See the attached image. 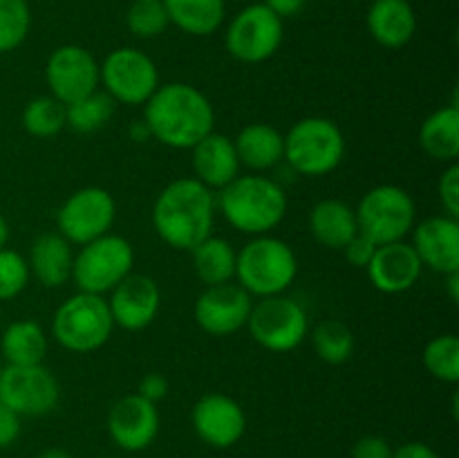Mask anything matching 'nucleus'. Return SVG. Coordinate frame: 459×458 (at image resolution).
I'll list each match as a JSON object with an SVG mask.
<instances>
[{
    "label": "nucleus",
    "mask_w": 459,
    "mask_h": 458,
    "mask_svg": "<svg viewBox=\"0 0 459 458\" xmlns=\"http://www.w3.org/2000/svg\"><path fill=\"white\" fill-rule=\"evenodd\" d=\"M21 436V416L0 402V449L12 447Z\"/></svg>",
    "instance_id": "obj_41"
},
{
    "label": "nucleus",
    "mask_w": 459,
    "mask_h": 458,
    "mask_svg": "<svg viewBox=\"0 0 459 458\" xmlns=\"http://www.w3.org/2000/svg\"><path fill=\"white\" fill-rule=\"evenodd\" d=\"M251 337L258 346L272 353H290L299 348L309 332L307 313L299 301L285 295L264 296L251 305L249 321Z\"/></svg>",
    "instance_id": "obj_9"
},
{
    "label": "nucleus",
    "mask_w": 459,
    "mask_h": 458,
    "mask_svg": "<svg viewBox=\"0 0 459 458\" xmlns=\"http://www.w3.org/2000/svg\"><path fill=\"white\" fill-rule=\"evenodd\" d=\"M309 232L323 247L343 250L359 233L357 214L348 202L325 198L309 211Z\"/></svg>",
    "instance_id": "obj_25"
},
{
    "label": "nucleus",
    "mask_w": 459,
    "mask_h": 458,
    "mask_svg": "<svg viewBox=\"0 0 459 458\" xmlns=\"http://www.w3.org/2000/svg\"><path fill=\"white\" fill-rule=\"evenodd\" d=\"M61 386L45 364L9 366L0 375V402L21 418L48 416L56 409Z\"/></svg>",
    "instance_id": "obj_12"
},
{
    "label": "nucleus",
    "mask_w": 459,
    "mask_h": 458,
    "mask_svg": "<svg viewBox=\"0 0 459 458\" xmlns=\"http://www.w3.org/2000/svg\"><path fill=\"white\" fill-rule=\"evenodd\" d=\"M393 458H439V454L435 452L430 445L420 443V440H412V443L402 445L393 452Z\"/></svg>",
    "instance_id": "obj_42"
},
{
    "label": "nucleus",
    "mask_w": 459,
    "mask_h": 458,
    "mask_svg": "<svg viewBox=\"0 0 459 458\" xmlns=\"http://www.w3.org/2000/svg\"><path fill=\"white\" fill-rule=\"evenodd\" d=\"M130 139H134V142H146V139H152L146 121L142 119V121H137V124L130 126Z\"/></svg>",
    "instance_id": "obj_44"
},
{
    "label": "nucleus",
    "mask_w": 459,
    "mask_h": 458,
    "mask_svg": "<svg viewBox=\"0 0 459 458\" xmlns=\"http://www.w3.org/2000/svg\"><path fill=\"white\" fill-rule=\"evenodd\" d=\"M424 366L435 380L459 382V339L453 332L433 337L424 348Z\"/></svg>",
    "instance_id": "obj_33"
},
{
    "label": "nucleus",
    "mask_w": 459,
    "mask_h": 458,
    "mask_svg": "<svg viewBox=\"0 0 459 458\" xmlns=\"http://www.w3.org/2000/svg\"><path fill=\"white\" fill-rule=\"evenodd\" d=\"M233 144L240 164L251 171H269L285 160V135L272 124L255 121L245 126Z\"/></svg>",
    "instance_id": "obj_24"
},
{
    "label": "nucleus",
    "mask_w": 459,
    "mask_h": 458,
    "mask_svg": "<svg viewBox=\"0 0 459 458\" xmlns=\"http://www.w3.org/2000/svg\"><path fill=\"white\" fill-rule=\"evenodd\" d=\"M368 31L385 49H399L417 31L415 9L408 0H375L368 9Z\"/></svg>",
    "instance_id": "obj_22"
},
{
    "label": "nucleus",
    "mask_w": 459,
    "mask_h": 458,
    "mask_svg": "<svg viewBox=\"0 0 459 458\" xmlns=\"http://www.w3.org/2000/svg\"><path fill=\"white\" fill-rule=\"evenodd\" d=\"M134 393L142 395L148 402L157 404L160 400H164L166 395H169V380H166L161 373H148V375L142 377V382H139Z\"/></svg>",
    "instance_id": "obj_40"
},
{
    "label": "nucleus",
    "mask_w": 459,
    "mask_h": 458,
    "mask_svg": "<svg viewBox=\"0 0 459 458\" xmlns=\"http://www.w3.org/2000/svg\"><path fill=\"white\" fill-rule=\"evenodd\" d=\"M133 265L134 250L130 241L110 232L81 245L72 263V281L76 283L79 292L103 296L133 272Z\"/></svg>",
    "instance_id": "obj_8"
},
{
    "label": "nucleus",
    "mask_w": 459,
    "mask_h": 458,
    "mask_svg": "<svg viewBox=\"0 0 459 458\" xmlns=\"http://www.w3.org/2000/svg\"><path fill=\"white\" fill-rule=\"evenodd\" d=\"M103 458H115V456H103Z\"/></svg>",
    "instance_id": "obj_50"
},
{
    "label": "nucleus",
    "mask_w": 459,
    "mask_h": 458,
    "mask_svg": "<svg viewBox=\"0 0 459 458\" xmlns=\"http://www.w3.org/2000/svg\"><path fill=\"white\" fill-rule=\"evenodd\" d=\"M110 308L115 326L137 332L151 326L161 308V290L148 274L130 272L121 283L110 290Z\"/></svg>",
    "instance_id": "obj_16"
},
{
    "label": "nucleus",
    "mask_w": 459,
    "mask_h": 458,
    "mask_svg": "<svg viewBox=\"0 0 459 458\" xmlns=\"http://www.w3.org/2000/svg\"><path fill=\"white\" fill-rule=\"evenodd\" d=\"M45 355H48V335L34 319H18L3 330L0 357L9 366L43 364Z\"/></svg>",
    "instance_id": "obj_26"
},
{
    "label": "nucleus",
    "mask_w": 459,
    "mask_h": 458,
    "mask_svg": "<svg viewBox=\"0 0 459 458\" xmlns=\"http://www.w3.org/2000/svg\"><path fill=\"white\" fill-rule=\"evenodd\" d=\"M251 295L242 290L238 283H220V286L204 287L193 305L195 321L206 335L229 337L233 332L247 328L251 313Z\"/></svg>",
    "instance_id": "obj_15"
},
{
    "label": "nucleus",
    "mask_w": 459,
    "mask_h": 458,
    "mask_svg": "<svg viewBox=\"0 0 459 458\" xmlns=\"http://www.w3.org/2000/svg\"><path fill=\"white\" fill-rule=\"evenodd\" d=\"M74 251L58 232H45L36 236L30 250V274L45 287H61L72 278Z\"/></svg>",
    "instance_id": "obj_23"
},
{
    "label": "nucleus",
    "mask_w": 459,
    "mask_h": 458,
    "mask_svg": "<svg viewBox=\"0 0 459 458\" xmlns=\"http://www.w3.org/2000/svg\"><path fill=\"white\" fill-rule=\"evenodd\" d=\"M411 245L424 268L444 277L459 272V220L453 216H430L415 223Z\"/></svg>",
    "instance_id": "obj_19"
},
{
    "label": "nucleus",
    "mask_w": 459,
    "mask_h": 458,
    "mask_svg": "<svg viewBox=\"0 0 459 458\" xmlns=\"http://www.w3.org/2000/svg\"><path fill=\"white\" fill-rule=\"evenodd\" d=\"M39 458H74L72 456L67 449H61V447H49V449H43V452L39 454Z\"/></svg>",
    "instance_id": "obj_46"
},
{
    "label": "nucleus",
    "mask_w": 459,
    "mask_h": 458,
    "mask_svg": "<svg viewBox=\"0 0 459 458\" xmlns=\"http://www.w3.org/2000/svg\"><path fill=\"white\" fill-rule=\"evenodd\" d=\"M420 146L429 157L453 164L459 155V108L455 103L437 108L420 128Z\"/></svg>",
    "instance_id": "obj_27"
},
{
    "label": "nucleus",
    "mask_w": 459,
    "mask_h": 458,
    "mask_svg": "<svg viewBox=\"0 0 459 458\" xmlns=\"http://www.w3.org/2000/svg\"><path fill=\"white\" fill-rule=\"evenodd\" d=\"M9 223H7V218H4L3 214H0V250H3V247H7V242H9Z\"/></svg>",
    "instance_id": "obj_47"
},
{
    "label": "nucleus",
    "mask_w": 459,
    "mask_h": 458,
    "mask_svg": "<svg viewBox=\"0 0 459 458\" xmlns=\"http://www.w3.org/2000/svg\"><path fill=\"white\" fill-rule=\"evenodd\" d=\"M30 265L16 250H0V301H12L21 295L30 283Z\"/></svg>",
    "instance_id": "obj_36"
},
{
    "label": "nucleus",
    "mask_w": 459,
    "mask_h": 458,
    "mask_svg": "<svg viewBox=\"0 0 459 458\" xmlns=\"http://www.w3.org/2000/svg\"><path fill=\"white\" fill-rule=\"evenodd\" d=\"M169 21L191 36H209L222 27L227 16L224 0H161Z\"/></svg>",
    "instance_id": "obj_28"
},
{
    "label": "nucleus",
    "mask_w": 459,
    "mask_h": 458,
    "mask_svg": "<svg viewBox=\"0 0 459 458\" xmlns=\"http://www.w3.org/2000/svg\"><path fill=\"white\" fill-rule=\"evenodd\" d=\"M3 368H4V362H3V357H0V375H3Z\"/></svg>",
    "instance_id": "obj_48"
},
{
    "label": "nucleus",
    "mask_w": 459,
    "mask_h": 458,
    "mask_svg": "<svg viewBox=\"0 0 459 458\" xmlns=\"http://www.w3.org/2000/svg\"><path fill=\"white\" fill-rule=\"evenodd\" d=\"M236 256L238 251L233 250L231 242L213 236V233L191 250L193 269H195L197 278L204 283V287L233 281L236 278Z\"/></svg>",
    "instance_id": "obj_29"
},
{
    "label": "nucleus",
    "mask_w": 459,
    "mask_h": 458,
    "mask_svg": "<svg viewBox=\"0 0 459 458\" xmlns=\"http://www.w3.org/2000/svg\"><path fill=\"white\" fill-rule=\"evenodd\" d=\"M117 101L106 92L97 88L94 92L76 99L65 106V126H70L74 133L90 135L108 126V121L115 115Z\"/></svg>",
    "instance_id": "obj_30"
},
{
    "label": "nucleus",
    "mask_w": 459,
    "mask_h": 458,
    "mask_svg": "<svg viewBox=\"0 0 459 458\" xmlns=\"http://www.w3.org/2000/svg\"><path fill=\"white\" fill-rule=\"evenodd\" d=\"M191 164L197 182L204 187L224 189L229 182L240 175V160H238L236 144L222 133H209L204 139L191 148Z\"/></svg>",
    "instance_id": "obj_21"
},
{
    "label": "nucleus",
    "mask_w": 459,
    "mask_h": 458,
    "mask_svg": "<svg viewBox=\"0 0 459 458\" xmlns=\"http://www.w3.org/2000/svg\"><path fill=\"white\" fill-rule=\"evenodd\" d=\"M197 438L215 449H229L245 436V409L224 393H206L195 402L191 413Z\"/></svg>",
    "instance_id": "obj_18"
},
{
    "label": "nucleus",
    "mask_w": 459,
    "mask_h": 458,
    "mask_svg": "<svg viewBox=\"0 0 459 458\" xmlns=\"http://www.w3.org/2000/svg\"><path fill=\"white\" fill-rule=\"evenodd\" d=\"M126 25L137 39H155L164 34L170 21L161 0H133L126 13Z\"/></svg>",
    "instance_id": "obj_35"
},
{
    "label": "nucleus",
    "mask_w": 459,
    "mask_h": 458,
    "mask_svg": "<svg viewBox=\"0 0 459 458\" xmlns=\"http://www.w3.org/2000/svg\"><path fill=\"white\" fill-rule=\"evenodd\" d=\"M345 157L343 130L327 117H305L285 135V160L305 178H323Z\"/></svg>",
    "instance_id": "obj_5"
},
{
    "label": "nucleus",
    "mask_w": 459,
    "mask_h": 458,
    "mask_svg": "<svg viewBox=\"0 0 459 458\" xmlns=\"http://www.w3.org/2000/svg\"><path fill=\"white\" fill-rule=\"evenodd\" d=\"M359 233L370 238L375 245L406 241L417 220V207L411 193L397 184H379L359 200Z\"/></svg>",
    "instance_id": "obj_7"
},
{
    "label": "nucleus",
    "mask_w": 459,
    "mask_h": 458,
    "mask_svg": "<svg viewBox=\"0 0 459 458\" xmlns=\"http://www.w3.org/2000/svg\"><path fill=\"white\" fill-rule=\"evenodd\" d=\"M263 4L282 21V18H291L303 12L307 0H263Z\"/></svg>",
    "instance_id": "obj_43"
},
{
    "label": "nucleus",
    "mask_w": 459,
    "mask_h": 458,
    "mask_svg": "<svg viewBox=\"0 0 459 458\" xmlns=\"http://www.w3.org/2000/svg\"><path fill=\"white\" fill-rule=\"evenodd\" d=\"M45 81L49 92L61 103H72L101 85L99 63L90 49L81 45H61L45 63Z\"/></svg>",
    "instance_id": "obj_14"
},
{
    "label": "nucleus",
    "mask_w": 459,
    "mask_h": 458,
    "mask_svg": "<svg viewBox=\"0 0 459 458\" xmlns=\"http://www.w3.org/2000/svg\"><path fill=\"white\" fill-rule=\"evenodd\" d=\"M21 121L22 128L31 137H54L65 128V103L54 99L52 94H40V97L27 101V106L22 108Z\"/></svg>",
    "instance_id": "obj_32"
},
{
    "label": "nucleus",
    "mask_w": 459,
    "mask_h": 458,
    "mask_svg": "<svg viewBox=\"0 0 459 458\" xmlns=\"http://www.w3.org/2000/svg\"><path fill=\"white\" fill-rule=\"evenodd\" d=\"M115 330L108 301L101 295L76 292L63 301L52 319V337L70 353H94Z\"/></svg>",
    "instance_id": "obj_6"
},
{
    "label": "nucleus",
    "mask_w": 459,
    "mask_h": 458,
    "mask_svg": "<svg viewBox=\"0 0 459 458\" xmlns=\"http://www.w3.org/2000/svg\"><path fill=\"white\" fill-rule=\"evenodd\" d=\"M282 34L281 18L263 3H254L229 22L227 49L242 63H263L281 49Z\"/></svg>",
    "instance_id": "obj_13"
},
{
    "label": "nucleus",
    "mask_w": 459,
    "mask_h": 458,
    "mask_svg": "<svg viewBox=\"0 0 459 458\" xmlns=\"http://www.w3.org/2000/svg\"><path fill=\"white\" fill-rule=\"evenodd\" d=\"M299 274V259L290 242L276 236H254L236 256V278L251 296L282 295Z\"/></svg>",
    "instance_id": "obj_4"
},
{
    "label": "nucleus",
    "mask_w": 459,
    "mask_h": 458,
    "mask_svg": "<svg viewBox=\"0 0 459 458\" xmlns=\"http://www.w3.org/2000/svg\"><path fill=\"white\" fill-rule=\"evenodd\" d=\"M312 346L327 364H343L354 353V332L341 319H323L312 330Z\"/></svg>",
    "instance_id": "obj_31"
},
{
    "label": "nucleus",
    "mask_w": 459,
    "mask_h": 458,
    "mask_svg": "<svg viewBox=\"0 0 459 458\" xmlns=\"http://www.w3.org/2000/svg\"><path fill=\"white\" fill-rule=\"evenodd\" d=\"M31 30V9L27 0H0V54L21 48Z\"/></svg>",
    "instance_id": "obj_34"
},
{
    "label": "nucleus",
    "mask_w": 459,
    "mask_h": 458,
    "mask_svg": "<svg viewBox=\"0 0 459 458\" xmlns=\"http://www.w3.org/2000/svg\"><path fill=\"white\" fill-rule=\"evenodd\" d=\"M0 321H3V313H0Z\"/></svg>",
    "instance_id": "obj_49"
},
{
    "label": "nucleus",
    "mask_w": 459,
    "mask_h": 458,
    "mask_svg": "<svg viewBox=\"0 0 459 458\" xmlns=\"http://www.w3.org/2000/svg\"><path fill=\"white\" fill-rule=\"evenodd\" d=\"M439 200H442V207L446 209V216H453V218H459V166L457 162L446 166V171L442 173L437 184Z\"/></svg>",
    "instance_id": "obj_37"
},
{
    "label": "nucleus",
    "mask_w": 459,
    "mask_h": 458,
    "mask_svg": "<svg viewBox=\"0 0 459 458\" xmlns=\"http://www.w3.org/2000/svg\"><path fill=\"white\" fill-rule=\"evenodd\" d=\"M446 292H448V296H451L453 304H457L459 301V272L446 274Z\"/></svg>",
    "instance_id": "obj_45"
},
{
    "label": "nucleus",
    "mask_w": 459,
    "mask_h": 458,
    "mask_svg": "<svg viewBox=\"0 0 459 458\" xmlns=\"http://www.w3.org/2000/svg\"><path fill=\"white\" fill-rule=\"evenodd\" d=\"M393 445L384 436H363L354 443L352 458H393Z\"/></svg>",
    "instance_id": "obj_39"
},
{
    "label": "nucleus",
    "mask_w": 459,
    "mask_h": 458,
    "mask_svg": "<svg viewBox=\"0 0 459 458\" xmlns=\"http://www.w3.org/2000/svg\"><path fill=\"white\" fill-rule=\"evenodd\" d=\"M117 202L103 187H83L72 193L56 214V232L70 245H85L110 233Z\"/></svg>",
    "instance_id": "obj_11"
},
{
    "label": "nucleus",
    "mask_w": 459,
    "mask_h": 458,
    "mask_svg": "<svg viewBox=\"0 0 459 458\" xmlns=\"http://www.w3.org/2000/svg\"><path fill=\"white\" fill-rule=\"evenodd\" d=\"M101 85L117 103L143 106L151 94L160 88V70L146 52L137 48L112 49L103 63Z\"/></svg>",
    "instance_id": "obj_10"
},
{
    "label": "nucleus",
    "mask_w": 459,
    "mask_h": 458,
    "mask_svg": "<svg viewBox=\"0 0 459 458\" xmlns=\"http://www.w3.org/2000/svg\"><path fill=\"white\" fill-rule=\"evenodd\" d=\"M218 211L233 229L249 236L273 232L287 216V196L276 180L267 175H238L220 189Z\"/></svg>",
    "instance_id": "obj_3"
},
{
    "label": "nucleus",
    "mask_w": 459,
    "mask_h": 458,
    "mask_svg": "<svg viewBox=\"0 0 459 458\" xmlns=\"http://www.w3.org/2000/svg\"><path fill=\"white\" fill-rule=\"evenodd\" d=\"M215 193L195 178H178L166 184L152 205V227L173 250L191 251L213 233Z\"/></svg>",
    "instance_id": "obj_2"
},
{
    "label": "nucleus",
    "mask_w": 459,
    "mask_h": 458,
    "mask_svg": "<svg viewBox=\"0 0 459 458\" xmlns=\"http://www.w3.org/2000/svg\"><path fill=\"white\" fill-rule=\"evenodd\" d=\"M366 269L377 290L384 295H402L417 286L424 265L411 242L397 241L377 247Z\"/></svg>",
    "instance_id": "obj_20"
},
{
    "label": "nucleus",
    "mask_w": 459,
    "mask_h": 458,
    "mask_svg": "<svg viewBox=\"0 0 459 458\" xmlns=\"http://www.w3.org/2000/svg\"><path fill=\"white\" fill-rule=\"evenodd\" d=\"M377 247L379 245H375L370 238H366L363 233H357V236H354L341 251H343L345 260H348L350 265H354V268H368V263H370L372 256H375Z\"/></svg>",
    "instance_id": "obj_38"
},
{
    "label": "nucleus",
    "mask_w": 459,
    "mask_h": 458,
    "mask_svg": "<svg viewBox=\"0 0 459 458\" xmlns=\"http://www.w3.org/2000/svg\"><path fill=\"white\" fill-rule=\"evenodd\" d=\"M108 434L112 443L124 452H143L155 443L160 434V411L157 404L142 395L128 393L112 404L108 413Z\"/></svg>",
    "instance_id": "obj_17"
},
{
    "label": "nucleus",
    "mask_w": 459,
    "mask_h": 458,
    "mask_svg": "<svg viewBox=\"0 0 459 458\" xmlns=\"http://www.w3.org/2000/svg\"><path fill=\"white\" fill-rule=\"evenodd\" d=\"M143 121L151 137L178 151H191L200 139L215 130V110L195 85L173 81L160 88L143 103Z\"/></svg>",
    "instance_id": "obj_1"
}]
</instances>
